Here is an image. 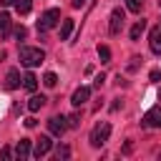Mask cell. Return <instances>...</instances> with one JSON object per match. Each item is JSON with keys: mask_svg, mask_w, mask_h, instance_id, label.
<instances>
[{"mask_svg": "<svg viewBox=\"0 0 161 161\" xmlns=\"http://www.w3.org/2000/svg\"><path fill=\"white\" fill-rule=\"evenodd\" d=\"M141 126H146V128H161V106H153L151 111H146V116L141 118Z\"/></svg>", "mask_w": 161, "mask_h": 161, "instance_id": "4", "label": "cell"}, {"mask_svg": "<svg viewBox=\"0 0 161 161\" xmlns=\"http://www.w3.org/2000/svg\"><path fill=\"white\" fill-rule=\"evenodd\" d=\"M15 0H0V5H13Z\"/></svg>", "mask_w": 161, "mask_h": 161, "instance_id": "29", "label": "cell"}, {"mask_svg": "<svg viewBox=\"0 0 161 161\" xmlns=\"http://www.w3.org/2000/svg\"><path fill=\"white\" fill-rule=\"evenodd\" d=\"M148 45H151V50H153L156 55H161V25L151 30V40H148Z\"/></svg>", "mask_w": 161, "mask_h": 161, "instance_id": "9", "label": "cell"}, {"mask_svg": "<svg viewBox=\"0 0 161 161\" xmlns=\"http://www.w3.org/2000/svg\"><path fill=\"white\" fill-rule=\"evenodd\" d=\"M143 30H146V20H136L133 28H131V40H138Z\"/></svg>", "mask_w": 161, "mask_h": 161, "instance_id": "15", "label": "cell"}, {"mask_svg": "<svg viewBox=\"0 0 161 161\" xmlns=\"http://www.w3.org/2000/svg\"><path fill=\"white\" fill-rule=\"evenodd\" d=\"M55 83H58V75H55V73H45V75H43V86H45V88H53Z\"/></svg>", "mask_w": 161, "mask_h": 161, "instance_id": "19", "label": "cell"}, {"mask_svg": "<svg viewBox=\"0 0 161 161\" xmlns=\"http://www.w3.org/2000/svg\"><path fill=\"white\" fill-rule=\"evenodd\" d=\"M30 8H33V0H15V10H18L20 15L30 13Z\"/></svg>", "mask_w": 161, "mask_h": 161, "instance_id": "17", "label": "cell"}, {"mask_svg": "<svg viewBox=\"0 0 161 161\" xmlns=\"http://www.w3.org/2000/svg\"><path fill=\"white\" fill-rule=\"evenodd\" d=\"M161 78V70H151V80H158Z\"/></svg>", "mask_w": 161, "mask_h": 161, "instance_id": "27", "label": "cell"}, {"mask_svg": "<svg viewBox=\"0 0 161 161\" xmlns=\"http://www.w3.org/2000/svg\"><path fill=\"white\" fill-rule=\"evenodd\" d=\"M83 3H86V0H70V5H73V8H83Z\"/></svg>", "mask_w": 161, "mask_h": 161, "instance_id": "28", "label": "cell"}, {"mask_svg": "<svg viewBox=\"0 0 161 161\" xmlns=\"http://www.w3.org/2000/svg\"><path fill=\"white\" fill-rule=\"evenodd\" d=\"M103 80H106V75H103V73H98V75H96V80H93V83H96V88H101V86H103Z\"/></svg>", "mask_w": 161, "mask_h": 161, "instance_id": "24", "label": "cell"}, {"mask_svg": "<svg viewBox=\"0 0 161 161\" xmlns=\"http://www.w3.org/2000/svg\"><path fill=\"white\" fill-rule=\"evenodd\" d=\"M25 35H28V30H25L23 25H20V28H15V38H18V40H23Z\"/></svg>", "mask_w": 161, "mask_h": 161, "instance_id": "23", "label": "cell"}, {"mask_svg": "<svg viewBox=\"0 0 161 161\" xmlns=\"http://www.w3.org/2000/svg\"><path fill=\"white\" fill-rule=\"evenodd\" d=\"M68 126H70V128L80 126V113H73V116H68Z\"/></svg>", "mask_w": 161, "mask_h": 161, "instance_id": "21", "label": "cell"}, {"mask_svg": "<svg viewBox=\"0 0 161 161\" xmlns=\"http://www.w3.org/2000/svg\"><path fill=\"white\" fill-rule=\"evenodd\" d=\"M58 20H60V10H58V8L45 10V13L40 15V20H38V33H45V30L55 28V25H58Z\"/></svg>", "mask_w": 161, "mask_h": 161, "instance_id": "3", "label": "cell"}, {"mask_svg": "<svg viewBox=\"0 0 161 161\" xmlns=\"http://www.w3.org/2000/svg\"><path fill=\"white\" fill-rule=\"evenodd\" d=\"M138 60H141V58H131V65H128V70H136V68H138Z\"/></svg>", "mask_w": 161, "mask_h": 161, "instance_id": "25", "label": "cell"}, {"mask_svg": "<svg viewBox=\"0 0 161 161\" xmlns=\"http://www.w3.org/2000/svg\"><path fill=\"white\" fill-rule=\"evenodd\" d=\"M10 25H13L10 15L8 13H0V38H8L10 35Z\"/></svg>", "mask_w": 161, "mask_h": 161, "instance_id": "12", "label": "cell"}, {"mask_svg": "<svg viewBox=\"0 0 161 161\" xmlns=\"http://www.w3.org/2000/svg\"><path fill=\"white\" fill-rule=\"evenodd\" d=\"M0 156H3V158H13V151H10V148H3Z\"/></svg>", "mask_w": 161, "mask_h": 161, "instance_id": "26", "label": "cell"}, {"mask_svg": "<svg viewBox=\"0 0 161 161\" xmlns=\"http://www.w3.org/2000/svg\"><path fill=\"white\" fill-rule=\"evenodd\" d=\"M48 128H50L53 136H63L65 128H68V118L65 116H53V118H48Z\"/></svg>", "mask_w": 161, "mask_h": 161, "instance_id": "6", "label": "cell"}, {"mask_svg": "<svg viewBox=\"0 0 161 161\" xmlns=\"http://www.w3.org/2000/svg\"><path fill=\"white\" fill-rule=\"evenodd\" d=\"M158 101H161V91H158Z\"/></svg>", "mask_w": 161, "mask_h": 161, "instance_id": "31", "label": "cell"}, {"mask_svg": "<svg viewBox=\"0 0 161 161\" xmlns=\"http://www.w3.org/2000/svg\"><path fill=\"white\" fill-rule=\"evenodd\" d=\"M55 156H58V158H68V156H70V148H68V146H58Z\"/></svg>", "mask_w": 161, "mask_h": 161, "instance_id": "22", "label": "cell"}, {"mask_svg": "<svg viewBox=\"0 0 161 161\" xmlns=\"http://www.w3.org/2000/svg\"><path fill=\"white\" fill-rule=\"evenodd\" d=\"M28 153H30V141H28V138H20V141L15 143V156L23 161V158H28Z\"/></svg>", "mask_w": 161, "mask_h": 161, "instance_id": "11", "label": "cell"}, {"mask_svg": "<svg viewBox=\"0 0 161 161\" xmlns=\"http://www.w3.org/2000/svg\"><path fill=\"white\" fill-rule=\"evenodd\" d=\"M70 33H73V20H70V18H65V20L60 23V40H68V38H70Z\"/></svg>", "mask_w": 161, "mask_h": 161, "instance_id": "14", "label": "cell"}, {"mask_svg": "<svg viewBox=\"0 0 161 161\" xmlns=\"http://www.w3.org/2000/svg\"><path fill=\"white\" fill-rule=\"evenodd\" d=\"M23 88H25V91H35V88H38V78H35L33 73H25V75H23Z\"/></svg>", "mask_w": 161, "mask_h": 161, "instance_id": "16", "label": "cell"}, {"mask_svg": "<svg viewBox=\"0 0 161 161\" xmlns=\"http://www.w3.org/2000/svg\"><path fill=\"white\" fill-rule=\"evenodd\" d=\"M45 101H48L45 96H30V101H28V111H33V113L40 111V108L45 106Z\"/></svg>", "mask_w": 161, "mask_h": 161, "instance_id": "13", "label": "cell"}, {"mask_svg": "<svg viewBox=\"0 0 161 161\" xmlns=\"http://www.w3.org/2000/svg\"><path fill=\"white\" fill-rule=\"evenodd\" d=\"M5 55H8V53H5V50H0V63L5 60Z\"/></svg>", "mask_w": 161, "mask_h": 161, "instance_id": "30", "label": "cell"}, {"mask_svg": "<svg viewBox=\"0 0 161 161\" xmlns=\"http://www.w3.org/2000/svg\"><path fill=\"white\" fill-rule=\"evenodd\" d=\"M45 60V53L40 50V48H20V63L25 65V68H33V65H40Z\"/></svg>", "mask_w": 161, "mask_h": 161, "instance_id": "1", "label": "cell"}, {"mask_svg": "<svg viewBox=\"0 0 161 161\" xmlns=\"http://www.w3.org/2000/svg\"><path fill=\"white\" fill-rule=\"evenodd\" d=\"M98 58H101V63H111V48L108 45H98Z\"/></svg>", "mask_w": 161, "mask_h": 161, "instance_id": "18", "label": "cell"}, {"mask_svg": "<svg viewBox=\"0 0 161 161\" xmlns=\"http://www.w3.org/2000/svg\"><path fill=\"white\" fill-rule=\"evenodd\" d=\"M50 146H53V141H50L48 136H40V138L35 141V151H33V153H35V158H40V156H45V153L50 151Z\"/></svg>", "mask_w": 161, "mask_h": 161, "instance_id": "8", "label": "cell"}, {"mask_svg": "<svg viewBox=\"0 0 161 161\" xmlns=\"http://www.w3.org/2000/svg\"><path fill=\"white\" fill-rule=\"evenodd\" d=\"M158 5H161V0H158Z\"/></svg>", "mask_w": 161, "mask_h": 161, "instance_id": "32", "label": "cell"}, {"mask_svg": "<svg viewBox=\"0 0 161 161\" xmlns=\"http://www.w3.org/2000/svg\"><path fill=\"white\" fill-rule=\"evenodd\" d=\"M88 98H91V88H88V86H80V88H75V91H73V98H70V103L78 108V106H83Z\"/></svg>", "mask_w": 161, "mask_h": 161, "instance_id": "7", "label": "cell"}, {"mask_svg": "<svg viewBox=\"0 0 161 161\" xmlns=\"http://www.w3.org/2000/svg\"><path fill=\"white\" fill-rule=\"evenodd\" d=\"M126 5H128V10H131V13H141L143 0H126Z\"/></svg>", "mask_w": 161, "mask_h": 161, "instance_id": "20", "label": "cell"}, {"mask_svg": "<svg viewBox=\"0 0 161 161\" xmlns=\"http://www.w3.org/2000/svg\"><path fill=\"white\" fill-rule=\"evenodd\" d=\"M108 136H111V123H106V121L96 123V126H93V131H91V146L101 148V146L108 141Z\"/></svg>", "mask_w": 161, "mask_h": 161, "instance_id": "2", "label": "cell"}, {"mask_svg": "<svg viewBox=\"0 0 161 161\" xmlns=\"http://www.w3.org/2000/svg\"><path fill=\"white\" fill-rule=\"evenodd\" d=\"M123 20H126V13H123L121 8H113V13H111V25H108L111 35H118V33H121V28H123Z\"/></svg>", "mask_w": 161, "mask_h": 161, "instance_id": "5", "label": "cell"}, {"mask_svg": "<svg viewBox=\"0 0 161 161\" xmlns=\"http://www.w3.org/2000/svg\"><path fill=\"white\" fill-rule=\"evenodd\" d=\"M20 80H23V78H20V73L13 68V70H8V75H5V88H8V91H13V88H18V86H20Z\"/></svg>", "mask_w": 161, "mask_h": 161, "instance_id": "10", "label": "cell"}]
</instances>
